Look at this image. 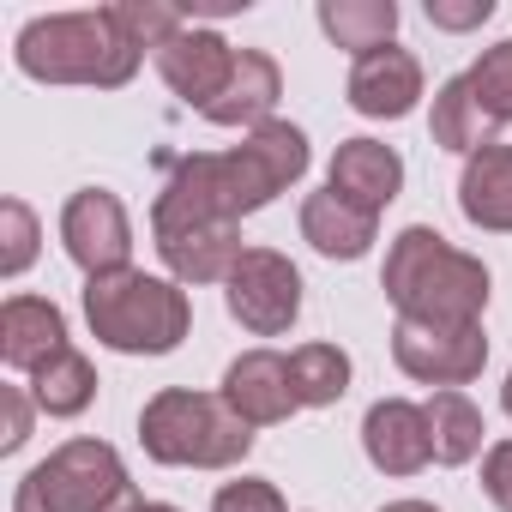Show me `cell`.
<instances>
[{"label":"cell","mask_w":512,"mask_h":512,"mask_svg":"<svg viewBox=\"0 0 512 512\" xmlns=\"http://www.w3.org/2000/svg\"><path fill=\"white\" fill-rule=\"evenodd\" d=\"M13 512H145V500L109 440H67L19 482Z\"/></svg>","instance_id":"cell-6"},{"label":"cell","mask_w":512,"mask_h":512,"mask_svg":"<svg viewBox=\"0 0 512 512\" xmlns=\"http://www.w3.org/2000/svg\"><path fill=\"white\" fill-rule=\"evenodd\" d=\"M422 103V67L410 49H380L368 61L350 67V109L368 115V121H404L410 109Z\"/></svg>","instance_id":"cell-14"},{"label":"cell","mask_w":512,"mask_h":512,"mask_svg":"<svg viewBox=\"0 0 512 512\" xmlns=\"http://www.w3.org/2000/svg\"><path fill=\"white\" fill-rule=\"evenodd\" d=\"M320 31L350 49L356 61L392 49V31H398V7L392 0H320Z\"/></svg>","instance_id":"cell-20"},{"label":"cell","mask_w":512,"mask_h":512,"mask_svg":"<svg viewBox=\"0 0 512 512\" xmlns=\"http://www.w3.org/2000/svg\"><path fill=\"white\" fill-rule=\"evenodd\" d=\"M380 290L392 296L398 320H422V326H482L488 266L476 260V253L452 247L440 229L410 223L392 241V253H386Z\"/></svg>","instance_id":"cell-2"},{"label":"cell","mask_w":512,"mask_h":512,"mask_svg":"<svg viewBox=\"0 0 512 512\" xmlns=\"http://www.w3.org/2000/svg\"><path fill=\"white\" fill-rule=\"evenodd\" d=\"M0 241H7V247H0V272L19 278V272L37 260V217H31L25 199H7V205H0Z\"/></svg>","instance_id":"cell-27"},{"label":"cell","mask_w":512,"mask_h":512,"mask_svg":"<svg viewBox=\"0 0 512 512\" xmlns=\"http://www.w3.org/2000/svg\"><path fill=\"white\" fill-rule=\"evenodd\" d=\"M494 13V0H428V25L440 31H470Z\"/></svg>","instance_id":"cell-30"},{"label":"cell","mask_w":512,"mask_h":512,"mask_svg":"<svg viewBox=\"0 0 512 512\" xmlns=\"http://www.w3.org/2000/svg\"><path fill=\"white\" fill-rule=\"evenodd\" d=\"M374 223H380L374 211H356L332 187L308 193V205H302V241L314 253H326V260H362V253L374 247Z\"/></svg>","instance_id":"cell-19"},{"label":"cell","mask_w":512,"mask_h":512,"mask_svg":"<svg viewBox=\"0 0 512 512\" xmlns=\"http://www.w3.org/2000/svg\"><path fill=\"white\" fill-rule=\"evenodd\" d=\"M326 187H332L338 199H350L356 211H374V217H380V211L398 199V187H404V157H398L392 145H380V139H344V145L332 151Z\"/></svg>","instance_id":"cell-15"},{"label":"cell","mask_w":512,"mask_h":512,"mask_svg":"<svg viewBox=\"0 0 512 512\" xmlns=\"http://www.w3.org/2000/svg\"><path fill=\"white\" fill-rule=\"evenodd\" d=\"M362 452H368V464L386 470V476H416V470L434 458L428 410L410 404V398H380V404H368V416H362Z\"/></svg>","instance_id":"cell-13"},{"label":"cell","mask_w":512,"mask_h":512,"mask_svg":"<svg viewBox=\"0 0 512 512\" xmlns=\"http://www.w3.org/2000/svg\"><path fill=\"white\" fill-rule=\"evenodd\" d=\"M464 85H470V97L482 103V115H488L494 127H506V121H512V37L494 43V49L464 73Z\"/></svg>","instance_id":"cell-25"},{"label":"cell","mask_w":512,"mask_h":512,"mask_svg":"<svg viewBox=\"0 0 512 512\" xmlns=\"http://www.w3.org/2000/svg\"><path fill=\"white\" fill-rule=\"evenodd\" d=\"M290 386H296L302 410H326L350 392V356L338 344H302L290 356Z\"/></svg>","instance_id":"cell-24"},{"label":"cell","mask_w":512,"mask_h":512,"mask_svg":"<svg viewBox=\"0 0 512 512\" xmlns=\"http://www.w3.org/2000/svg\"><path fill=\"white\" fill-rule=\"evenodd\" d=\"M428 440H434V464H470L482 452V410L464 392H434L428 404Z\"/></svg>","instance_id":"cell-22"},{"label":"cell","mask_w":512,"mask_h":512,"mask_svg":"<svg viewBox=\"0 0 512 512\" xmlns=\"http://www.w3.org/2000/svg\"><path fill=\"white\" fill-rule=\"evenodd\" d=\"M308 175V133L290 121L253 127L235 151L181 157L151 205V223H241Z\"/></svg>","instance_id":"cell-1"},{"label":"cell","mask_w":512,"mask_h":512,"mask_svg":"<svg viewBox=\"0 0 512 512\" xmlns=\"http://www.w3.org/2000/svg\"><path fill=\"white\" fill-rule=\"evenodd\" d=\"M392 362L434 386V392H458L482 374L488 362V338L482 326H422V320H398L392 326Z\"/></svg>","instance_id":"cell-8"},{"label":"cell","mask_w":512,"mask_h":512,"mask_svg":"<svg viewBox=\"0 0 512 512\" xmlns=\"http://www.w3.org/2000/svg\"><path fill=\"white\" fill-rule=\"evenodd\" d=\"M19 67L43 85H97L115 91L139 73V49L115 25V13H55L19 31Z\"/></svg>","instance_id":"cell-3"},{"label":"cell","mask_w":512,"mask_h":512,"mask_svg":"<svg viewBox=\"0 0 512 512\" xmlns=\"http://www.w3.org/2000/svg\"><path fill=\"white\" fill-rule=\"evenodd\" d=\"M115 13V25L127 31V43L145 55V49H163L169 37H181L187 31V13L181 7H163V0H121V7H109Z\"/></svg>","instance_id":"cell-26"},{"label":"cell","mask_w":512,"mask_h":512,"mask_svg":"<svg viewBox=\"0 0 512 512\" xmlns=\"http://www.w3.org/2000/svg\"><path fill=\"white\" fill-rule=\"evenodd\" d=\"M31 398H37V410H49V416H79V410L97 398V368L67 344L55 362H43V368L31 374Z\"/></svg>","instance_id":"cell-23"},{"label":"cell","mask_w":512,"mask_h":512,"mask_svg":"<svg viewBox=\"0 0 512 512\" xmlns=\"http://www.w3.org/2000/svg\"><path fill=\"white\" fill-rule=\"evenodd\" d=\"M458 211H464L476 229L512 235V145H482L476 157H464Z\"/></svg>","instance_id":"cell-18"},{"label":"cell","mask_w":512,"mask_h":512,"mask_svg":"<svg viewBox=\"0 0 512 512\" xmlns=\"http://www.w3.org/2000/svg\"><path fill=\"white\" fill-rule=\"evenodd\" d=\"M223 302L253 338H278L302 314V272L272 247H247L229 272V284H223Z\"/></svg>","instance_id":"cell-7"},{"label":"cell","mask_w":512,"mask_h":512,"mask_svg":"<svg viewBox=\"0 0 512 512\" xmlns=\"http://www.w3.org/2000/svg\"><path fill=\"white\" fill-rule=\"evenodd\" d=\"M235 55H241V49H229L217 31L187 25L181 37H169V43L157 49V67H163L169 91H175L187 109L205 115V109L223 97V85H229V73H235Z\"/></svg>","instance_id":"cell-11"},{"label":"cell","mask_w":512,"mask_h":512,"mask_svg":"<svg viewBox=\"0 0 512 512\" xmlns=\"http://www.w3.org/2000/svg\"><path fill=\"white\" fill-rule=\"evenodd\" d=\"M500 404H506V416H512V374H506V386H500Z\"/></svg>","instance_id":"cell-33"},{"label":"cell","mask_w":512,"mask_h":512,"mask_svg":"<svg viewBox=\"0 0 512 512\" xmlns=\"http://www.w3.org/2000/svg\"><path fill=\"white\" fill-rule=\"evenodd\" d=\"M211 512H284V494L260 476H241V482H223Z\"/></svg>","instance_id":"cell-28"},{"label":"cell","mask_w":512,"mask_h":512,"mask_svg":"<svg viewBox=\"0 0 512 512\" xmlns=\"http://www.w3.org/2000/svg\"><path fill=\"white\" fill-rule=\"evenodd\" d=\"M85 320H91L97 344H109L121 356H169L187 338L193 308H187L181 284L127 266L109 278H85Z\"/></svg>","instance_id":"cell-4"},{"label":"cell","mask_w":512,"mask_h":512,"mask_svg":"<svg viewBox=\"0 0 512 512\" xmlns=\"http://www.w3.org/2000/svg\"><path fill=\"white\" fill-rule=\"evenodd\" d=\"M145 512H175V506H163V500H145Z\"/></svg>","instance_id":"cell-34"},{"label":"cell","mask_w":512,"mask_h":512,"mask_svg":"<svg viewBox=\"0 0 512 512\" xmlns=\"http://www.w3.org/2000/svg\"><path fill=\"white\" fill-rule=\"evenodd\" d=\"M380 512H440V506H428V500H392V506H380Z\"/></svg>","instance_id":"cell-32"},{"label":"cell","mask_w":512,"mask_h":512,"mask_svg":"<svg viewBox=\"0 0 512 512\" xmlns=\"http://www.w3.org/2000/svg\"><path fill=\"white\" fill-rule=\"evenodd\" d=\"M61 241H67V260L85 278H109L127 272V253H133V223L127 205L109 187H79L61 211Z\"/></svg>","instance_id":"cell-9"},{"label":"cell","mask_w":512,"mask_h":512,"mask_svg":"<svg viewBox=\"0 0 512 512\" xmlns=\"http://www.w3.org/2000/svg\"><path fill=\"white\" fill-rule=\"evenodd\" d=\"M434 145H440V151H458V157H476L482 145H494V121H488L482 103L470 97L464 73L434 91Z\"/></svg>","instance_id":"cell-21"},{"label":"cell","mask_w":512,"mask_h":512,"mask_svg":"<svg viewBox=\"0 0 512 512\" xmlns=\"http://www.w3.org/2000/svg\"><path fill=\"white\" fill-rule=\"evenodd\" d=\"M67 350V320L55 302L43 296H13L0 308V362L19 368V374H37L43 362H55Z\"/></svg>","instance_id":"cell-16"},{"label":"cell","mask_w":512,"mask_h":512,"mask_svg":"<svg viewBox=\"0 0 512 512\" xmlns=\"http://www.w3.org/2000/svg\"><path fill=\"white\" fill-rule=\"evenodd\" d=\"M278 97H284L278 61L260 55V49H241V55H235V73H229L223 97L205 109V121H211V127H266L272 109H278Z\"/></svg>","instance_id":"cell-17"},{"label":"cell","mask_w":512,"mask_h":512,"mask_svg":"<svg viewBox=\"0 0 512 512\" xmlns=\"http://www.w3.org/2000/svg\"><path fill=\"white\" fill-rule=\"evenodd\" d=\"M139 440L157 464L181 470H229L253 452V422H241L223 392H187L169 386L139 410Z\"/></svg>","instance_id":"cell-5"},{"label":"cell","mask_w":512,"mask_h":512,"mask_svg":"<svg viewBox=\"0 0 512 512\" xmlns=\"http://www.w3.org/2000/svg\"><path fill=\"white\" fill-rule=\"evenodd\" d=\"M223 404L253 422V428H272V422H290L302 404H296V386H290V356L278 350H247L229 362L223 374Z\"/></svg>","instance_id":"cell-12"},{"label":"cell","mask_w":512,"mask_h":512,"mask_svg":"<svg viewBox=\"0 0 512 512\" xmlns=\"http://www.w3.org/2000/svg\"><path fill=\"white\" fill-rule=\"evenodd\" d=\"M482 488H488V500H494L500 512H512V440L488 446V458H482Z\"/></svg>","instance_id":"cell-29"},{"label":"cell","mask_w":512,"mask_h":512,"mask_svg":"<svg viewBox=\"0 0 512 512\" xmlns=\"http://www.w3.org/2000/svg\"><path fill=\"white\" fill-rule=\"evenodd\" d=\"M175 284H229L241 260V223H151Z\"/></svg>","instance_id":"cell-10"},{"label":"cell","mask_w":512,"mask_h":512,"mask_svg":"<svg viewBox=\"0 0 512 512\" xmlns=\"http://www.w3.org/2000/svg\"><path fill=\"white\" fill-rule=\"evenodd\" d=\"M31 440V410H25V392L7 386L0 392V452H19Z\"/></svg>","instance_id":"cell-31"}]
</instances>
